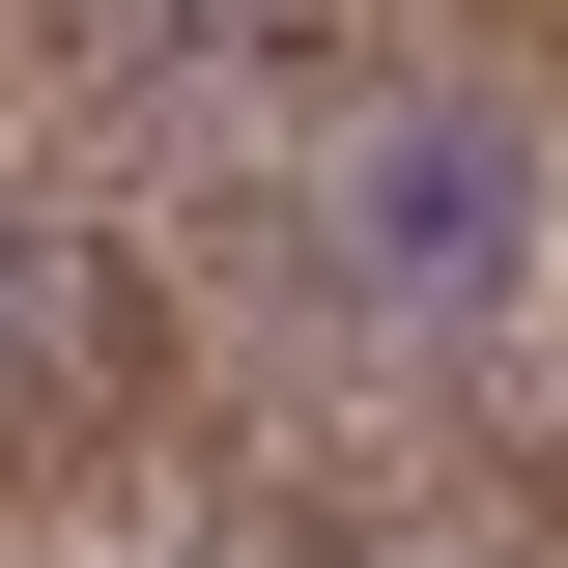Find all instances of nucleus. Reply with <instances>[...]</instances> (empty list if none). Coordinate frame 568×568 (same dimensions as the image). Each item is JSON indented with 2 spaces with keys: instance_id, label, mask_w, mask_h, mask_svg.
Instances as JSON below:
<instances>
[{
  "instance_id": "nucleus-1",
  "label": "nucleus",
  "mask_w": 568,
  "mask_h": 568,
  "mask_svg": "<svg viewBox=\"0 0 568 568\" xmlns=\"http://www.w3.org/2000/svg\"><path fill=\"white\" fill-rule=\"evenodd\" d=\"M142 568H369V540H342V511H313V484H200V511H171V540H142Z\"/></svg>"
}]
</instances>
